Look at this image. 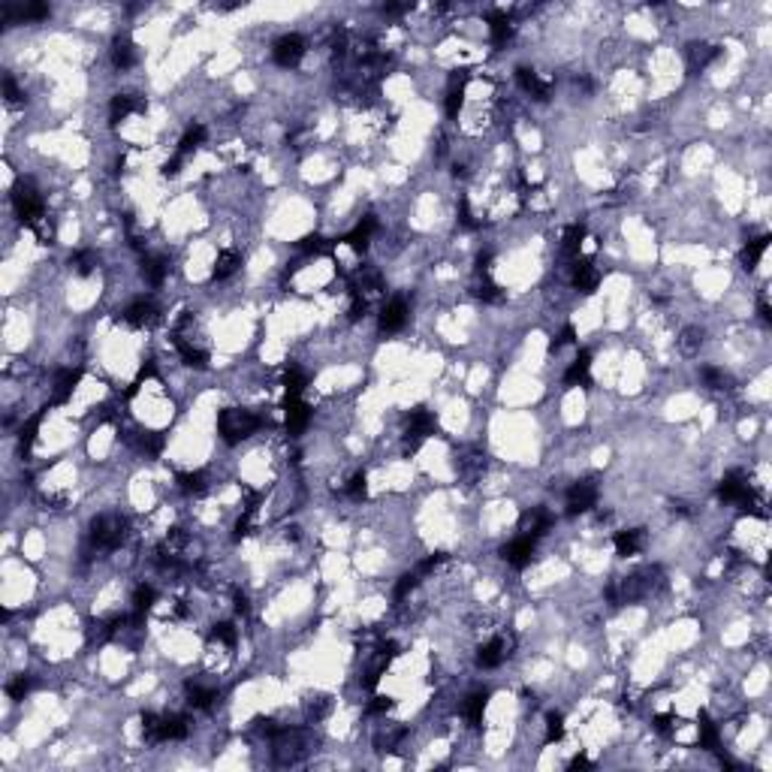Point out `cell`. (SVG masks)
<instances>
[{
    "mask_svg": "<svg viewBox=\"0 0 772 772\" xmlns=\"http://www.w3.org/2000/svg\"><path fill=\"white\" fill-rule=\"evenodd\" d=\"M597 280H600V272L595 269V263L576 257L574 259V287L579 290V293H595Z\"/></svg>",
    "mask_w": 772,
    "mask_h": 772,
    "instance_id": "7c38bea8",
    "label": "cell"
},
{
    "mask_svg": "<svg viewBox=\"0 0 772 772\" xmlns=\"http://www.w3.org/2000/svg\"><path fill=\"white\" fill-rule=\"evenodd\" d=\"M39 423H43V410H39L36 417H31V419H27V423L22 426V432H18V447H22V453H27V449H31V444L36 440Z\"/></svg>",
    "mask_w": 772,
    "mask_h": 772,
    "instance_id": "8d00e7d4",
    "label": "cell"
},
{
    "mask_svg": "<svg viewBox=\"0 0 772 772\" xmlns=\"http://www.w3.org/2000/svg\"><path fill=\"white\" fill-rule=\"evenodd\" d=\"M588 371H591V353L588 350H583L576 359H574V365L567 368V374H564V384L567 386H579V384H588Z\"/></svg>",
    "mask_w": 772,
    "mask_h": 772,
    "instance_id": "cb8c5ba5",
    "label": "cell"
},
{
    "mask_svg": "<svg viewBox=\"0 0 772 772\" xmlns=\"http://www.w3.org/2000/svg\"><path fill=\"white\" fill-rule=\"evenodd\" d=\"M314 751V736L299 727H280L275 733V764L278 766H293L305 754Z\"/></svg>",
    "mask_w": 772,
    "mask_h": 772,
    "instance_id": "6da1fadb",
    "label": "cell"
},
{
    "mask_svg": "<svg viewBox=\"0 0 772 772\" xmlns=\"http://www.w3.org/2000/svg\"><path fill=\"white\" fill-rule=\"evenodd\" d=\"M205 142V127L203 124H194V127H187V133L182 136V142H178V154H190V151H196L199 145Z\"/></svg>",
    "mask_w": 772,
    "mask_h": 772,
    "instance_id": "e575fe53",
    "label": "cell"
},
{
    "mask_svg": "<svg viewBox=\"0 0 772 772\" xmlns=\"http://www.w3.org/2000/svg\"><path fill=\"white\" fill-rule=\"evenodd\" d=\"M486 700H489V694H486V691H474V694H468V697H465V703H462V712H465V718L470 721V724H480V721H483V712H486Z\"/></svg>",
    "mask_w": 772,
    "mask_h": 772,
    "instance_id": "83f0119b",
    "label": "cell"
},
{
    "mask_svg": "<svg viewBox=\"0 0 772 772\" xmlns=\"http://www.w3.org/2000/svg\"><path fill=\"white\" fill-rule=\"evenodd\" d=\"M489 34H492V43H507L510 36H513V22H510V15L507 13H501V9H495V13H489Z\"/></svg>",
    "mask_w": 772,
    "mask_h": 772,
    "instance_id": "603a6c76",
    "label": "cell"
},
{
    "mask_svg": "<svg viewBox=\"0 0 772 772\" xmlns=\"http://www.w3.org/2000/svg\"><path fill=\"white\" fill-rule=\"evenodd\" d=\"M670 721H673L670 715H658L655 718V730H658V733H670Z\"/></svg>",
    "mask_w": 772,
    "mask_h": 772,
    "instance_id": "94428289",
    "label": "cell"
},
{
    "mask_svg": "<svg viewBox=\"0 0 772 772\" xmlns=\"http://www.w3.org/2000/svg\"><path fill=\"white\" fill-rule=\"evenodd\" d=\"M166 272H169V266H166L163 257H157V254L142 257V278H145L151 287H160V284H163V280H166Z\"/></svg>",
    "mask_w": 772,
    "mask_h": 772,
    "instance_id": "44dd1931",
    "label": "cell"
},
{
    "mask_svg": "<svg viewBox=\"0 0 772 772\" xmlns=\"http://www.w3.org/2000/svg\"><path fill=\"white\" fill-rule=\"evenodd\" d=\"M82 380V371L79 368H61L55 377V405H64L69 395H73L76 384Z\"/></svg>",
    "mask_w": 772,
    "mask_h": 772,
    "instance_id": "2e32d148",
    "label": "cell"
},
{
    "mask_svg": "<svg viewBox=\"0 0 772 772\" xmlns=\"http://www.w3.org/2000/svg\"><path fill=\"white\" fill-rule=\"evenodd\" d=\"M374 229H377V220L368 215V217H363V220H359V224L344 236V242L353 248V250H365L368 242H371V236H374Z\"/></svg>",
    "mask_w": 772,
    "mask_h": 772,
    "instance_id": "e0dca14e",
    "label": "cell"
},
{
    "mask_svg": "<svg viewBox=\"0 0 772 772\" xmlns=\"http://www.w3.org/2000/svg\"><path fill=\"white\" fill-rule=\"evenodd\" d=\"M365 492H368V486H365V474H363V470H359V474L350 477V483H347V495L353 498V501H363V498H365Z\"/></svg>",
    "mask_w": 772,
    "mask_h": 772,
    "instance_id": "c3c4849f",
    "label": "cell"
},
{
    "mask_svg": "<svg viewBox=\"0 0 772 772\" xmlns=\"http://www.w3.org/2000/svg\"><path fill=\"white\" fill-rule=\"evenodd\" d=\"M715 55H718V48L712 43H691L688 46V69L691 73H700V69H706L715 61Z\"/></svg>",
    "mask_w": 772,
    "mask_h": 772,
    "instance_id": "9a60e30c",
    "label": "cell"
},
{
    "mask_svg": "<svg viewBox=\"0 0 772 772\" xmlns=\"http://www.w3.org/2000/svg\"><path fill=\"white\" fill-rule=\"evenodd\" d=\"M417 588V574H407V576H402V583L395 585V600H405L410 591Z\"/></svg>",
    "mask_w": 772,
    "mask_h": 772,
    "instance_id": "f5cc1de1",
    "label": "cell"
},
{
    "mask_svg": "<svg viewBox=\"0 0 772 772\" xmlns=\"http://www.w3.org/2000/svg\"><path fill=\"white\" fill-rule=\"evenodd\" d=\"M13 205H15V215H18V220H22V224H27V226H36L39 220H46V208H43V196L36 194V187L31 184V182H18L15 184V190H13Z\"/></svg>",
    "mask_w": 772,
    "mask_h": 772,
    "instance_id": "3957f363",
    "label": "cell"
},
{
    "mask_svg": "<svg viewBox=\"0 0 772 772\" xmlns=\"http://www.w3.org/2000/svg\"><path fill=\"white\" fill-rule=\"evenodd\" d=\"M73 266H76L79 275H91L94 266H97V254L94 250H79V254L73 257Z\"/></svg>",
    "mask_w": 772,
    "mask_h": 772,
    "instance_id": "7bdbcfd3",
    "label": "cell"
},
{
    "mask_svg": "<svg viewBox=\"0 0 772 772\" xmlns=\"http://www.w3.org/2000/svg\"><path fill=\"white\" fill-rule=\"evenodd\" d=\"M187 718L184 715H163V742H175L187 736Z\"/></svg>",
    "mask_w": 772,
    "mask_h": 772,
    "instance_id": "836d02e7",
    "label": "cell"
},
{
    "mask_svg": "<svg viewBox=\"0 0 772 772\" xmlns=\"http://www.w3.org/2000/svg\"><path fill=\"white\" fill-rule=\"evenodd\" d=\"M407 323V305L405 299H393L384 311H380V329L384 332H398Z\"/></svg>",
    "mask_w": 772,
    "mask_h": 772,
    "instance_id": "5bb4252c",
    "label": "cell"
},
{
    "mask_svg": "<svg viewBox=\"0 0 772 772\" xmlns=\"http://www.w3.org/2000/svg\"><path fill=\"white\" fill-rule=\"evenodd\" d=\"M242 266V257L236 254V250H220L217 254V263H215V280H226L229 275L236 272V269Z\"/></svg>",
    "mask_w": 772,
    "mask_h": 772,
    "instance_id": "4dcf8cb0",
    "label": "cell"
},
{
    "mask_svg": "<svg viewBox=\"0 0 772 772\" xmlns=\"http://www.w3.org/2000/svg\"><path fill=\"white\" fill-rule=\"evenodd\" d=\"M766 245H769V236H760V238H754V242H748L745 250H742V266H745V269H754V266L760 263V257H764Z\"/></svg>",
    "mask_w": 772,
    "mask_h": 772,
    "instance_id": "d590c367",
    "label": "cell"
},
{
    "mask_svg": "<svg viewBox=\"0 0 772 772\" xmlns=\"http://www.w3.org/2000/svg\"><path fill=\"white\" fill-rule=\"evenodd\" d=\"M175 347H178V353H182V359L190 368H205L208 365V353H205V350H199V347H194L184 335H175Z\"/></svg>",
    "mask_w": 772,
    "mask_h": 772,
    "instance_id": "d4e9b609",
    "label": "cell"
},
{
    "mask_svg": "<svg viewBox=\"0 0 772 772\" xmlns=\"http://www.w3.org/2000/svg\"><path fill=\"white\" fill-rule=\"evenodd\" d=\"M302 55H305V39L299 36V34L280 36L278 43H275V48H272L275 64H280V67H296L299 61H302Z\"/></svg>",
    "mask_w": 772,
    "mask_h": 772,
    "instance_id": "8992f818",
    "label": "cell"
},
{
    "mask_svg": "<svg viewBox=\"0 0 772 772\" xmlns=\"http://www.w3.org/2000/svg\"><path fill=\"white\" fill-rule=\"evenodd\" d=\"M178 486H182L184 492L203 495L205 492V474H203V470H194V474H178Z\"/></svg>",
    "mask_w": 772,
    "mask_h": 772,
    "instance_id": "f35d334b",
    "label": "cell"
},
{
    "mask_svg": "<svg viewBox=\"0 0 772 772\" xmlns=\"http://www.w3.org/2000/svg\"><path fill=\"white\" fill-rule=\"evenodd\" d=\"M700 745H703L706 751H715L718 748V730H715V724H712L706 715L700 718Z\"/></svg>",
    "mask_w": 772,
    "mask_h": 772,
    "instance_id": "60d3db41",
    "label": "cell"
},
{
    "mask_svg": "<svg viewBox=\"0 0 772 772\" xmlns=\"http://www.w3.org/2000/svg\"><path fill=\"white\" fill-rule=\"evenodd\" d=\"M760 317H764V320H766V323H769V320H772V314H769V305H766V302H760Z\"/></svg>",
    "mask_w": 772,
    "mask_h": 772,
    "instance_id": "be15d7a7",
    "label": "cell"
},
{
    "mask_svg": "<svg viewBox=\"0 0 772 772\" xmlns=\"http://www.w3.org/2000/svg\"><path fill=\"white\" fill-rule=\"evenodd\" d=\"M646 543V534L639 528H630V531H618L616 534V549H618V555H637L639 549H643Z\"/></svg>",
    "mask_w": 772,
    "mask_h": 772,
    "instance_id": "7402d4cb",
    "label": "cell"
},
{
    "mask_svg": "<svg viewBox=\"0 0 772 772\" xmlns=\"http://www.w3.org/2000/svg\"><path fill=\"white\" fill-rule=\"evenodd\" d=\"M574 341H576V329H574V326H570V323H567L564 329H561V335H558V341H555V350H558V347H564V344H574Z\"/></svg>",
    "mask_w": 772,
    "mask_h": 772,
    "instance_id": "11a10c76",
    "label": "cell"
},
{
    "mask_svg": "<svg viewBox=\"0 0 772 772\" xmlns=\"http://www.w3.org/2000/svg\"><path fill=\"white\" fill-rule=\"evenodd\" d=\"M534 543L537 540L534 537H525V534H519L516 540H510V543L504 546V561L507 564H513V567H525L531 564V555H534Z\"/></svg>",
    "mask_w": 772,
    "mask_h": 772,
    "instance_id": "30bf717a",
    "label": "cell"
},
{
    "mask_svg": "<svg viewBox=\"0 0 772 772\" xmlns=\"http://www.w3.org/2000/svg\"><path fill=\"white\" fill-rule=\"evenodd\" d=\"M142 736H145V742H151V745L163 742V715L145 712L142 715Z\"/></svg>",
    "mask_w": 772,
    "mask_h": 772,
    "instance_id": "d6a6232c",
    "label": "cell"
},
{
    "mask_svg": "<svg viewBox=\"0 0 772 772\" xmlns=\"http://www.w3.org/2000/svg\"><path fill=\"white\" fill-rule=\"evenodd\" d=\"M236 613H248V597L245 595H236Z\"/></svg>",
    "mask_w": 772,
    "mask_h": 772,
    "instance_id": "6125c7cd",
    "label": "cell"
},
{
    "mask_svg": "<svg viewBox=\"0 0 772 772\" xmlns=\"http://www.w3.org/2000/svg\"><path fill=\"white\" fill-rule=\"evenodd\" d=\"M465 82H468V73L453 76V82H449V91H447V115L449 118H456L465 103Z\"/></svg>",
    "mask_w": 772,
    "mask_h": 772,
    "instance_id": "484cf974",
    "label": "cell"
},
{
    "mask_svg": "<svg viewBox=\"0 0 772 772\" xmlns=\"http://www.w3.org/2000/svg\"><path fill=\"white\" fill-rule=\"evenodd\" d=\"M564 736V718L561 712H549L546 715V742H558Z\"/></svg>",
    "mask_w": 772,
    "mask_h": 772,
    "instance_id": "b9f144b4",
    "label": "cell"
},
{
    "mask_svg": "<svg viewBox=\"0 0 772 772\" xmlns=\"http://www.w3.org/2000/svg\"><path fill=\"white\" fill-rule=\"evenodd\" d=\"M259 426H263V419L254 417L250 410H238V407H226L217 417V432L226 444H238V440L250 438Z\"/></svg>",
    "mask_w": 772,
    "mask_h": 772,
    "instance_id": "7a4b0ae2",
    "label": "cell"
},
{
    "mask_svg": "<svg viewBox=\"0 0 772 772\" xmlns=\"http://www.w3.org/2000/svg\"><path fill=\"white\" fill-rule=\"evenodd\" d=\"M22 22H39V18H48V6L46 4H27L15 13Z\"/></svg>",
    "mask_w": 772,
    "mask_h": 772,
    "instance_id": "bcb514c9",
    "label": "cell"
},
{
    "mask_svg": "<svg viewBox=\"0 0 772 772\" xmlns=\"http://www.w3.org/2000/svg\"><path fill=\"white\" fill-rule=\"evenodd\" d=\"M597 504V486L591 480H583V483H574L567 492V513H585Z\"/></svg>",
    "mask_w": 772,
    "mask_h": 772,
    "instance_id": "52a82bcc",
    "label": "cell"
},
{
    "mask_svg": "<svg viewBox=\"0 0 772 772\" xmlns=\"http://www.w3.org/2000/svg\"><path fill=\"white\" fill-rule=\"evenodd\" d=\"M34 688V682H31V676H18V679H13L6 685V694L13 697V700H25L27 697V691Z\"/></svg>",
    "mask_w": 772,
    "mask_h": 772,
    "instance_id": "f6af8a7d",
    "label": "cell"
},
{
    "mask_svg": "<svg viewBox=\"0 0 772 772\" xmlns=\"http://www.w3.org/2000/svg\"><path fill=\"white\" fill-rule=\"evenodd\" d=\"M459 220H462V224H465L468 229H474V226H477V220H474V215H470V208H468L465 199H462V208H459Z\"/></svg>",
    "mask_w": 772,
    "mask_h": 772,
    "instance_id": "6f0895ef",
    "label": "cell"
},
{
    "mask_svg": "<svg viewBox=\"0 0 772 772\" xmlns=\"http://www.w3.org/2000/svg\"><path fill=\"white\" fill-rule=\"evenodd\" d=\"M4 94H6L9 103H18V100H22V91H18V88H15L13 76H4Z\"/></svg>",
    "mask_w": 772,
    "mask_h": 772,
    "instance_id": "db71d44e",
    "label": "cell"
},
{
    "mask_svg": "<svg viewBox=\"0 0 772 772\" xmlns=\"http://www.w3.org/2000/svg\"><path fill=\"white\" fill-rule=\"evenodd\" d=\"M546 528H549V513H543V510H531V513L522 516V534L525 537H540V534H546Z\"/></svg>",
    "mask_w": 772,
    "mask_h": 772,
    "instance_id": "f1b7e54d",
    "label": "cell"
},
{
    "mask_svg": "<svg viewBox=\"0 0 772 772\" xmlns=\"http://www.w3.org/2000/svg\"><path fill=\"white\" fill-rule=\"evenodd\" d=\"M284 389H287V398H299L305 389V374L299 368H287L284 374Z\"/></svg>",
    "mask_w": 772,
    "mask_h": 772,
    "instance_id": "74e56055",
    "label": "cell"
},
{
    "mask_svg": "<svg viewBox=\"0 0 772 772\" xmlns=\"http://www.w3.org/2000/svg\"><path fill=\"white\" fill-rule=\"evenodd\" d=\"M718 495L724 498V501H733V504H739L745 513L757 507L754 504V495H751V486H748V480H745L742 470H730V474L724 477V483L718 486ZM754 513H757V510H754Z\"/></svg>",
    "mask_w": 772,
    "mask_h": 772,
    "instance_id": "5b68a950",
    "label": "cell"
},
{
    "mask_svg": "<svg viewBox=\"0 0 772 772\" xmlns=\"http://www.w3.org/2000/svg\"><path fill=\"white\" fill-rule=\"evenodd\" d=\"M516 82L522 85L525 94H531L534 100H540V103H543V100H549V91H553V88H549V82H543V79H540L534 69H528V67H519V69H516Z\"/></svg>",
    "mask_w": 772,
    "mask_h": 772,
    "instance_id": "4fadbf2b",
    "label": "cell"
},
{
    "mask_svg": "<svg viewBox=\"0 0 772 772\" xmlns=\"http://www.w3.org/2000/svg\"><path fill=\"white\" fill-rule=\"evenodd\" d=\"M308 419H311V410L302 398H287V432L299 435L308 426Z\"/></svg>",
    "mask_w": 772,
    "mask_h": 772,
    "instance_id": "d6986e66",
    "label": "cell"
},
{
    "mask_svg": "<svg viewBox=\"0 0 772 772\" xmlns=\"http://www.w3.org/2000/svg\"><path fill=\"white\" fill-rule=\"evenodd\" d=\"M326 248H329V242H323L320 236H305L302 242H299V250H305V254H323Z\"/></svg>",
    "mask_w": 772,
    "mask_h": 772,
    "instance_id": "816d5d0a",
    "label": "cell"
},
{
    "mask_svg": "<svg viewBox=\"0 0 772 772\" xmlns=\"http://www.w3.org/2000/svg\"><path fill=\"white\" fill-rule=\"evenodd\" d=\"M124 537H127V522L121 516H112V513H106V516H97L94 522H91V543L97 549H103V553H112V549H118L124 543Z\"/></svg>",
    "mask_w": 772,
    "mask_h": 772,
    "instance_id": "277c9868",
    "label": "cell"
},
{
    "mask_svg": "<svg viewBox=\"0 0 772 772\" xmlns=\"http://www.w3.org/2000/svg\"><path fill=\"white\" fill-rule=\"evenodd\" d=\"M112 64L118 69H130L136 64V46H133V39H130L127 34L124 36H115V43H112Z\"/></svg>",
    "mask_w": 772,
    "mask_h": 772,
    "instance_id": "ffe728a7",
    "label": "cell"
},
{
    "mask_svg": "<svg viewBox=\"0 0 772 772\" xmlns=\"http://www.w3.org/2000/svg\"><path fill=\"white\" fill-rule=\"evenodd\" d=\"M121 320H124V323H130V326H136V329L154 326L157 320H160V311H157V305L151 302V299H136V302L121 314Z\"/></svg>",
    "mask_w": 772,
    "mask_h": 772,
    "instance_id": "ba28073f",
    "label": "cell"
},
{
    "mask_svg": "<svg viewBox=\"0 0 772 772\" xmlns=\"http://www.w3.org/2000/svg\"><path fill=\"white\" fill-rule=\"evenodd\" d=\"M386 709H393V700L389 697H374V703L368 706L371 715H380V712H386Z\"/></svg>",
    "mask_w": 772,
    "mask_h": 772,
    "instance_id": "9f6ffc18",
    "label": "cell"
},
{
    "mask_svg": "<svg viewBox=\"0 0 772 772\" xmlns=\"http://www.w3.org/2000/svg\"><path fill=\"white\" fill-rule=\"evenodd\" d=\"M700 377H703L706 386H712V389H727V384H730V377L724 374V371H721V368H712V365L700 371Z\"/></svg>",
    "mask_w": 772,
    "mask_h": 772,
    "instance_id": "ee69618b",
    "label": "cell"
},
{
    "mask_svg": "<svg viewBox=\"0 0 772 772\" xmlns=\"http://www.w3.org/2000/svg\"><path fill=\"white\" fill-rule=\"evenodd\" d=\"M154 600H157V591L151 585H139L136 595H133V609H136V613H148Z\"/></svg>",
    "mask_w": 772,
    "mask_h": 772,
    "instance_id": "ab89813d",
    "label": "cell"
},
{
    "mask_svg": "<svg viewBox=\"0 0 772 772\" xmlns=\"http://www.w3.org/2000/svg\"><path fill=\"white\" fill-rule=\"evenodd\" d=\"M440 561H444V555H440V553H438V555H432V558H426L423 564H419L417 574H428V570H435V567L440 564Z\"/></svg>",
    "mask_w": 772,
    "mask_h": 772,
    "instance_id": "91938a15",
    "label": "cell"
},
{
    "mask_svg": "<svg viewBox=\"0 0 772 772\" xmlns=\"http://www.w3.org/2000/svg\"><path fill=\"white\" fill-rule=\"evenodd\" d=\"M212 637H215V639H220V643H224V646H236V628L229 625V621H220V625H215Z\"/></svg>",
    "mask_w": 772,
    "mask_h": 772,
    "instance_id": "f907efd6",
    "label": "cell"
},
{
    "mask_svg": "<svg viewBox=\"0 0 772 772\" xmlns=\"http://www.w3.org/2000/svg\"><path fill=\"white\" fill-rule=\"evenodd\" d=\"M187 697H190V706H194V709H212L215 700H217V691L199 685V682H190V685H187Z\"/></svg>",
    "mask_w": 772,
    "mask_h": 772,
    "instance_id": "4316f807",
    "label": "cell"
},
{
    "mask_svg": "<svg viewBox=\"0 0 772 772\" xmlns=\"http://www.w3.org/2000/svg\"><path fill=\"white\" fill-rule=\"evenodd\" d=\"M477 296L483 299V302H501V293H498V287L483 275V280L477 284Z\"/></svg>",
    "mask_w": 772,
    "mask_h": 772,
    "instance_id": "681fc988",
    "label": "cell"
},
{
    "mask_svg": "<svg viewBox=\"0 0 772 772\" xmlns=\"http://www.w3.org/2000/svg\"><path fill=\"white\" fill-rule=\"evenodd\" d=\"M583 238H585V226H583V224L567 226V229H564V242H561V254L570 257V259H576V257H579V245H583Z\"/></svg>",
    "mask_w": 772,
    "mask_h": 772,
    "instance_id": "1f68e13d",
    "label": "cell"
},
{
    "mask_svg": "<svg viewBox=\"0 0 772 772\" xmlns=\"http://www.w3.org/2000/svg\"><path fill=\"white\" fill-rule=\"evenodd\" d=\"M507 649H510V643H507V637H504V634L495 637V639H489V643L477 651V664L483 667V670H495V667H501V664H504V658L510 655Z\"/></svg>",
    "mask_w": 772,
    "mask_h": 772,
    "instance_id": "8fae6325",
    "label": "cell"
},
{
    "mask_svg": "<svg viewBox=\"0 0 772 772\" xmlns=\"http://www.w3.org/2000/svg\"><path fill=\"white\" fill-rule=\"evenodd\" d=\"M139 447H142L145 453L157 456L160 449H163V435H157V432H142V435H139Z\"/></svg>",
    "mask_w": 772,
    "mask_h": 772,
    "instance_id": "7dc6e473",
    "label": "cell"
},
{
    "mask_svg": "<svg viewBox=\"0 0 772 772\" xmlns=\"http://www.w3.org/2000/svg\"><path fill=\"white\" fill-rule=\"evenodd\" d=\"M182 160H184V154H175L172 160H166L163 175H178V169H182Z\"/></svg>",
    "mask_w": 772,
    "mask_h": 772,
    "instance_id": "680465c9",
    "label": "cell"
},
{
    "mask_svg": "<svg viewBox=\"0 0 772 772\" xmlns=\"http://www.w3.org/2000/svg\"><path fill=\"white\" fill-rule=\"evenodd\" d=\"M703 329L700 326H688V329H682V338H679V350L685 356H697L700 353V347H703Z\"/></svg>",
    "mask_w": 772,
    "mask_h": 772,
    "instance_id": "f546056e",
    "label": "cell"
},
{
    "mask_svg": "<svg viewBox=\"0 0 772 772\" xmlns=\"http://www.w3.org/2000/svg\"><path fill=\"white\" fill-rule=\"evenodd\" d=\"M432 432H435V417L428 410H414L407 423V449H417Z\"/></svg>",
    "mask_w": 772,
    "mask_h": 772,
    "instance_id": "9c48e42d",
    "label": "cell"
},
{
    "mask_svg": "<svg viewBox=\"0 0 772 772\" xmlns=\"http://www.w3.org/2000/svg\"><path fill=\"white\" fill-rule=\"evenodd\" d=\"M142 100L133 97V94H115L112 97V106H109V115H112V124L118 121H124L127 115H133V112H142Z\"/></svg>",
    "mask_w": 772,
    "mask_h": 772,
    "instance_id": "ac0fdd59",
    "label": "cell"
}]
</instances>
